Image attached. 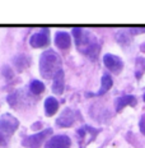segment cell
<instances>
[{
	"label": "cell",
	"mask_w": 145,
	"mask_h": 148,
	"mask_svg": "<svg viewBox=\"0 0 145 148\" xmlns=\"http://www.w3.org/2000/svg\"><path fill=\"white\" fill-rule=\"evenodd\" d=\"M71 142H70V138L67 135H55L51 139H48V142L46 143L45 148H69Z\"/></svg>",
	"instance_id": "6"
},
{
	"label": "cell",
	"mask_w": 145,
	"mask_h": 148,
	"mask_svg": "<svg viewBox=\"0 0 145 148\" xmlns=\"http://www.w3.org/2000/svg\"><path fill=\"white\" fill-rule=\"evenodd\" d=\"M48 41H50V38H48V31L42 29L39 32L35 33V35H32V37L29 40V44L33 47H44V46L48 45Z\"/></svg>",
	"instance_id": "7"
},
{
	"label": "cell",
	"mask_w": 145,
	"mask_h": 148,
	"mask_svg": "<svg viewBox=\"0 0 145 148\" xmlns=\"http://www.w3.org/2000/svg\"><path fill=\"white\" fill-rule=\"evenodd\" d=\"M144 101H145V95H144Z\"/></svg>",
	"instance_id": "20"
},
{
	"label": "cell",
	"mask_w": 145,
	"mask_h": 148,
	"mask_svg": "<svg viewBox=\"0 0 145 148\" xmlns=\"http://www.w3.org/2000/svg\"><path fill=\"white\" fill-rule=\"evenodd\" d=\"M103 63H104V65H106L111 72H113V73L121 72L122 68H123L122 60L120 59L118 56L112 55V54H106L104 55L103 56Z\"/></svg>",
	"instance_id": "5"
},
{
	"label": "cell",
	"mask_w": 145,
	"mask_h": 148,
	"mask_svg": "<svg viewBox=\"0 0 145 148\" xmlns=\"http://www.w3.org/2000/svg\"><path fill=\"white\" fill-rule=\"evenodd\" d=\"M13 61L19 70H22L23 68L27 66V64H28V60H27V58L24 56V55H18V56H15L13 59Z\"/></svg>",
	"instance_id": "15"
},
{
	"label": "cell",
	"mask_w": 145,
	"mask_h": 148,
	"mask_svg": "<svg viewBox=\"0 0 145 148\" xmlns=\"http://www.w3.org/2000/svg\"><path fill=\"white\" fill-rule=\"evenodd\" d=\"M19 126V121L10 114H4L0 118V132L5 134H13Z\"/></svg>",
	"instance_id": "4"
},
{
	"label": "cell",
	"mask_w": 145,
	"mask_h": 148,
	"mask_svg": "<svg viewBox=\"0 0 145 148\" xmlns=\"http://www.w3.org/2000/svg\"><path fill=\"white\" fill-rule=\"evenodd\" d=\"M5 138H4V135H3L1 133H0V146H5Z\"/></svg>",
	"instance_id": "19"
},
{
	"label": "cell",
	"mask_w": 145,
	"mask_h": 148,
	"mask_svg": "<svg viewBox=\"0 0 145 148\" xmlns=\"http://www.w3.org/2000/svg\"><path fill=\"white\" fill-rule=\"evenodd\" d=\"M135 106L136 105V98L131 95H126V96H121L116 100V111H121L125 106Z\"/></svg>",
	"instance_id": "9"
},
{
	"label": "cell",
	"mask_w": 145,
	"mask_h": 148,
	"mask_svg": "<svg viewBox=\"0 0 145 148\" xmlns=\"http://www.w3.org/2000/svg\"><path fill=\"white\" fill-rule=\"evenodd\" d=\"M59 109V102L56 101V98H54V97H48V98H46V101H45V111H46V114L47 115H54L55 112L57 111Z\"/></svg>",
	"instance_id": "13"
},
{
	"label": "cell",
	"mask_w": 145,
	"mask_h": 148,
	"mask_svg": "<svg viewBox=\"0 0 145 148\" xmlns=\"http://www.w3.org/2000/svg\"><path fill=\"white\" fill-rule=\"evenodd\" d=\"M61 70V59L54 50H46L39 58V72L46 79L54 78Z\"/></svg>",
	"instance_id": "1"
},
{
	"label": "cell",
	"mask_w": 145,
	"mask_h": 148,
	"mask_svg": "<svg viewBox=\"0 0 145 148\" xmlns=\"http://www.w3.org/2000/svg\"><path fill=\"white\" fill-rule=\"evenodd\" d=\"M51 133H52V129L51 128L45 129V130H42L41 133H37V134L29 135V137H26L23 139L22 144L26 148H39V147H41V144L44 143V140Z\"/></svg>",
	"instance_id": "3"
},
{
	"label": "cell",
	"mask_w": 145,
	"mask_h": 148,
	"mask_svg": "<svg viewBox=\"0 0 145 148\" xmlns=\"http://www.w3.org/2000/svg\"><path fill=\"white\" fill-rule=\"evenodd\" d=\"M55 44L57 45L59 49L65 50L70 46V36L66 32H57L56 37H55Z\"/></svg>",
	"instance_id": "10"
},
{
	"label": "cell",
	"mask_w": 145,
	"mask_h": 148,
	"mask_svg": "<svg viewBox=\"0 0 145 148\" xmlns=\"http://www.w3.org/2000/svg\"><path fill=\"white\" fill-rule=\"evenodd\" d=\"M112 84H113L112 78H111L108 74H104L101 79V89L97 92V96H102V95H104L106 92H108L111 87H112Z\"/></svg>",
	"instance_id": "12"
},
{
	"label": "cell",
	"mask_w": 145,
	"mask_h": 148,
	"mask_svg": "<svg viewBox=\"0 0 145 148\" xmlns=\"http://www.w3.org/2000/svg\"><path fill=\"white\" fill-rule=\"evenodd\" d=\"M145 70V60L143 58H138L136 59V77L140 78L141 74L144 73Z\"/></svg>",
	"instance_id": "16"
},
{
	"label": "cell",
	"mask_w": 145,
	"mask_h": 148,
	"mask_svg": "<svg viewBox=\"0 0 145 148\" xmlns=\"http://www.w3.org/2000/svg\"><path fill=\"white\" fill-rule=\"evenodd\" d=\"M75 121V112L71 109H65L57 118L56 124L59 126H70Z\"/></svg>",
	"instance_id": "8"
},
{
	"label": "cell",
	"mask_w": 145,
	"mask_h": 148,
	"mask_svg": "<svg viewBox=\"0 0 145 148\" xmlns=\"http://www.w3.org/2000/svg\"><path fill=\"white\" fill-rule=\"evenodd\" d=\"M73 35L79 50L84 52L91 59H95L101 47L97 44V41L94 38H92L91 33L84 31L83 28H73Z\"/></svg>",
	"instance_id": "2"
},
{
	"label": "cell",
	"mask_w": 145,
	"mask_h": 148,
	"mask_svg": "<svg viewBox=\"0 0 145 148\" xmlns=\"http://www.w3.org/2000/svg\"><path fill=\"white\" fill-rule=\"evenodd\" d=\"M139 126H140V132L145 135V114H144L143 116H141L140 123H139Z\"/></svg>",
	"instance_id": "17"
},
{
	"label": "cell",
	"mask_w": 145,
	"mask_h": 148,
	"mask_svg": "<svg viewBox=\"0 0 145 148\" xmlns=\"http://www.w3.org/2000/svg\"><path fill=\"white\" fill-rule=\"evenodd\" d=\"M130 32L132 33H138V32H145V28H131Z\"/></svg>",
	"instance_id": "18"
},
{
	"label": "cell",
	"mask_w": 145,
	"mask_h": 148,
	"mask_svg": "<svg viewBox=\"0 0 145 148\" xmlns=\"http://www.w3.org/2000/svg\"><path fill=\"white\" fill-rule=\"evenodd\" d=\"M64 72L60 70L56 75L54 77V84H52V91L56 95H61L64 91Z\"/></svg>",
	"instance_id": "11"
},
{
	"label": "cell",
	"mask_w": 145,
	"mask_h": 148,
	"mask_svg": "<svg viewBox=\"0 0 145 148\" xmlns=\"http://www.w3.org/2000/svg\"><path fill=\"white\" fill-rule=\"evenodd\" d=\"M29 89L33 95H39L44 92L45 84L41 81H33V82H31V84H29Z\"/></svg>",
	"instance_id": "14"
}]
</instances>
